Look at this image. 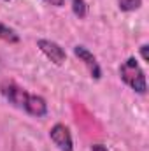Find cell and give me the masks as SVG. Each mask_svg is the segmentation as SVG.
Wrapping results in <instances>:
<instances>
[{"label": "cell", "instance_id": "cell-1", "mask_svg": "<svg viewBox=\"0 0 149 151\" xmlns=\"http://www.w3.org/2000/svg\"><path fill=\"white\" fill-rule=\"evenodd\" d=\"M0 95L12 107L27 113L28 116H34V118H44V116H47L49 109H47L46 99L40 97V95L27 91L23 86H19L18 83H14L11 79H4L0 83Z\"/></svg>", "mask_w": 149, "mask_h": 151}, {"label": "cell", "instance_id": "cell-2", "mask_svg": "<svg viewBox=\"0 0 149 151\" xmlns=\"http://www.w3.org/2000/svg\"><path fill=\"white\" fill-rule=\"evenodd\" d=\"M119 79L135 93L146 95L148 93V81H146V72L140 67L139 60L135 56H128L117 69Z\"/></svg>", "mask_w": 149, "mask_h": 151}, {"label": "cell", "instance_id": "cell-3", "mask_svg": "<svg viewBox=\"0 0 149 151\" xmlns=\"http://www.w3.org/2000/svg\"><path fill=\"white\" fill-rule=\"evenodd\" d=\"M37 47L39 51L54 65H63L67 62V51L54 40L51 39H37Z\"/></svg>", "mask_w": 149, "mask_h": 151}, {"label": "cell", "instance_id": "cell-4", "mask_svg": "<svg viewBox=\"0 0 149 151\" xmlns=\"http://www.w3.org/2000/svg\"><path fill=\"white\" fill-rule=\"evenodd\" d=\"M49 139L58 151H74V139L65 123H54L49 130Z\"/></svg>", "mask_w": 149, "mask_h": 151}, {"label": "cell", "instance_id": "cell-5", "mask_svg": "<svg viewBox=\"0 0 149 151\" xmlns=\"http://www.w3.org/2000/svg\"><path fill=\"white\" fill-rule=\"evenodd\" d=\"M72 51H74L75 58H79V62H82L84 67L90 70L91 79H95V81L102 79V67H100L97 56H95L84 44H75L74 47H72Z\"/></svg>", "mask_w": 149, "mask_h": 151}, {"label": "cell", "instance_id": "cell-6", "mask_svg": "<svg viewBox=\"0 0 149 151\" xmlns=\"http://www.w3.org/2000/svg\"><path fill=\"white\" fill-rule=\"evenodd\" d=\"M0 40H4L7 44H19L21 37H19V34L12 27H9L4 21H0Z\"/></svg>", "mask_w": 149, "mask_h": 151}, {"label": "cell", "instance_id": "cell-7", "mask_svg": "<svg viewBox=\"0 0 149 151\" xmlns=\"http://www.w3.org/2000/svg\"><path fill=\"white\" fill-rule=\"evenodd\" d=\"M70 5H72V12H74L79 19H82V18L88 16L90 7H88V2L86 0H70Z\"/></svg>", "mask_w": 149, "mask_h": 151}, {"label": "cell", "instance_id": "cell-8", "mask_svg": "<svg viewBox=\"0 0 149 151\" xmlns=\"http://www.w3.org/2000/svg\"><path fill=\"white\" fill-rule=\"evenodd\" d=\"M117 7L121 12H135L142 7V0H117Z\"/></svg>", "mask_w": 149, "mask_h": 151}, {"label": "cell", "instance_id": "cell-9", "mask_svg": "<svg viewBox=\"0 0 149 151\" xmlns=\"http://www.w3.org/2000/svg\"><path fill=\"white\" fill-rule=\"evenodd\" d=\"M148 49H149V44H142L139 47V53H140V58L144 62H149V55H148Z\"/></svg>", "mask_w": 149, "mask_h": 151}, {"label": "cell", "instance_id": "cell-10", "mask_svg": "<svg viewBox=\"0 0 149 151\" xmlns=\"http://www.w3.org/2000/svg\"><path fill=\"white\" fill-rule=\"evenodd\" d=\"M44 2L53 5V7H63L65 5V0H44Z\"/></svg>", "mask_w": 149, "mask_h": 151}, {"label": "cell", "instance_id": "cell-11", "mask_svg": "<svg viewBox=\"0 0 149 151\" xmlns=\"http://www.w3.org/2000/svg\"><path fill=\"white\" fill-rule=\"evenodd\" d=\"M91 151H109V150H107L105 144H98L97 142V144H91Z\"/></svg>", "mask_w": 149, "mask_h": 151}, {"label": "cell", "instance_id": "cell-12", "mask_svg": "<svg viewBox=\"0 0 149 151\" xmlns=\"http://www.w3.org/2000/svg\"><path fill=\"white\" fill-rule=\"evenodd\" d=\"M4 2H11V0H4Z\"/></svg>", "mask_w": 149, "mask_h": 151}]
</instances>
